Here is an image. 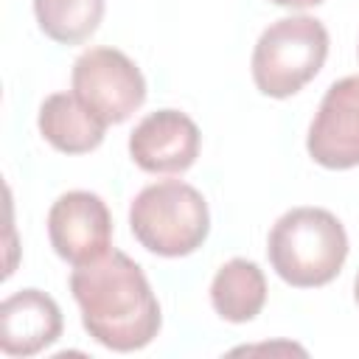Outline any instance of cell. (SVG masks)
<instances>
[{
  "label": "cell",
  "mask_w": 359,
  "mask_h": 359,
  "mask_svg": "<svg viewBox=\"0 0 359 359\" xmlns=\"http://www.w3.org/2000/svg\"><path fill=\"white\" fill-rule=\"evenodd\" d=\"M70 292L81 309L87 334L109 351H140L163 325L160 303L146 272L115 247L76 266L70 272Z\"/></svg>",
  "instance_id": "1"
},
{
  "label": "cell",
  "mask_w": 359,
  "mask_h": 359,
  "mask_svg": "<svg viewBox=\"0 0 359 359\" xmlns=\"http://www.w3.org/2000/svg\"><path fill=\"white\" fill-rule=\"evenodd\" d=\"M266 255L289 286H325L348 258V233L325 208H292L272 224Z\"/></svg>",
  "instance_id": "2"
},
{
  "label": "cell",
  "mask_w": 359,
  "mask_h": 359,
  "mask_svg": "<svg viewBox=\"0 0 359 359\" xmlns=\"http://www.w3.org/2000/svg\"><path fill=\"white\" fill-rule=\"evenodd\" d=\"M132 236L154 255L182 258L199 250L210 233V213L205 196L182 182L163 180L146 185L129 208Z\"/></svg>",
  "instance_id": "3"
},
{
  "label": "cell",
  "mask_w": 359,
  "mask_h": 359,
  "mask_svg": "<svg viewBox=\"0 0 359 359\" xmlns=\"http://www.w3.org/2000/svg\"><path fill=\"white\" fill-rule=\"evenodd\" d=\"M325 56L328 31L317 17H280L252 48V81L269 98H289L320 73Z\"/></svg>",
  "instance_id": "4"
},
{
  "label": "cell",
  "mask_w": 359,
  "mask_h": 359,
  "mask_svg": "<svg viewBox=\"0 0 359 359\" xmlns=\"http://www.w3.org/2000/svg\"><path fill=\"white\" fill-rule=\"evenodd\" d=\"M73 95L101 121L123 123L146 101L140 67L118 48H90L73 62Z\"/></svg>",
  "instance_id": "5"
},
{
  "label": "cell",
  "mask_w": 359,
  "mask_h": 359,
  "mask_svg": "<svg viewBox=\"0 0 359 359\" xmlns=\"http://www.w3.org/2000/svg\"><path fill=\"white\" fill-rule=\"evenodd\" d=\"M48 238L59 258L73 266L90 264L112 250V216L93 191H67L48 210Z\"/></svg>",
  "instance_id": "6"
},
{
  "label": "cell",
  "mask_w": 359,
  "mask_h": 359,
  "mask_svg": "<svg viewBox=\"0 0 359 359\" xmlns=\"http://www.w3.org/2000/svg\"><path fill=\"white\" fill-rule=\"evenodd\" d=\"M306 149L323 168L359 165V76H345L325 90L309 126Z\"/></svg>",
  "instance_id": "7"
},
{
  "label": "cell",
  "mask_w": 359,
  "mask_h": 359,
  "mask_svg": "<svg viewBox=\"0 0 359 359\" xmlns=\"http://www.w3.org/2000/svg\"><path fill=\"white\" fill-rule=\"evenodd\" d=\"M199 126L180 109L149 112L129 135V154L149 174L188 171L199 157Z\"/></svg>",
  "instance_id": "8"
},
{
  "label": "cell",
  "mask_w": 359,
  "mask_h": 359,
  "mask_svg": "<svg viewBox=\"0 0 359 359\" xmlns=\"http://www.w3.org/2000/svg\"><path fill=\"white\" fill-rule=\"evenodd\" d=\"M62 334L56 300L39 289H20L0 303V351L6 356H34Z\"/></svg>",
  "instance_id": "9"
},
{
  "label": "cell",
  "mask_w": 359,
  "mask_h": 359,
  "mask_svg": "<svg viewBox=\"0 0 359 359\" xmlns=\"http://www.w3.org/2000/svg\"><path fill=\"white\" fill-rule=\"evenodd\" d=\"M39 132L62 154H87L101 146L107 123H101L73 93H53L39 107Z\"/></svg>",
  "instance_id": "10"
},
{
  "label": "cell",
  "mask_w": 359,
  "mask_h": 359,
  "mask_svg": "<svg viewBox=\"0 0 359 359\" xmlns=\"http://www.w3.org/2000/svg\"><path fill=\"white\" fill-rule=\"evenodd\" d=\"M210 303L227 323L252 320L266 303V278L255 261L230 258L210 283Z\"/></svg>",
  "instance_id": "11"
},
{
  "label": "cell",
  "mask_w": 359,
  "mask_h": 359,
  "mask_svg": "<svg viewBox=\"0 0 359 359\" xmlns=\"http://www.w3.org/2000/svg\"><path fill=\"white\" fill-rule=\"evenodd\" d=\"M34 14L45 36L59 45H79L95 34L104 0H34Z\"/></svg>",
  "instance_id": "12"
},
{
  "label": "cell",
  "mask_w": 359,
  "mask_h": 359,
  "mask_svg": "<svg viewBox=\"0 0 359 359\" xmlns=\"http://www.w3.org/2000/svg\"><path fill=\"white\" fill-rule=\"evenodd\" d=\"M275 6H283V8H309V6H320L325 0H269Z\"/></svg>",
  "instance_id": "13"
},
{
  "label": "cell",
  "mask_w": 359,
  "mask_h": 359,
  "mask_svg": "<svg viewBox=\"0 0 359 359\" xmlns=\"http://www.w3.org/2000/svg\"><path fill=\"white\" fill-rule=\"evenodd\" d=\"M353 297H356V303H359V272H356V280H353Z\"/></svg>",
  "instance_id": "14"
}]
</instances>
